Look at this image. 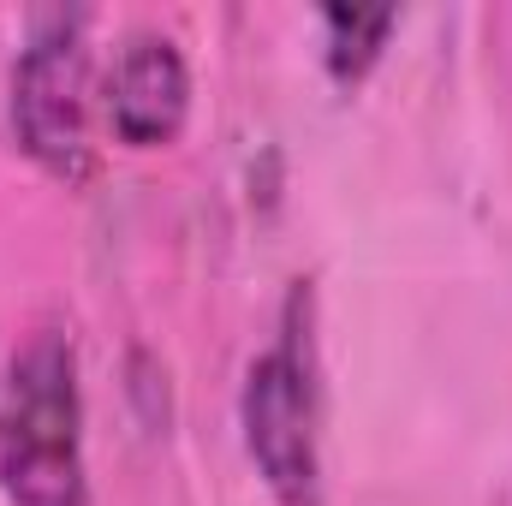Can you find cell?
I'll return each mask as SVG.
<instances>
[{
    "mask_svg": "<svg viewBox=\"0 0 512 506\" xmlns=\"http://www.w3.org/2000/svg\"><path fill=\"white\" fill-rule=\"evenodd\" d=\"M191 114V66L173 36L137 30L108 72V126L126 149H161L185 131Z\"/></svg>",
    "mask_w": 512,
    "mask_h": 506,
    "instance_id": "cell-4",
    "label": "cell"
},
{
    "mask_svg": "<svg viewBox=\"0 0 512 506\" xmlns=\"http://www.w3.org/2000/svg\"><path fill=\"white\" fill-rule=\"evenodd\" d=\"M0 489L12 506H90L78 352L60 328H36L6 370Z\"/></svg>",
    "mask_w": 512,
    "mask_h": 506,
    "instance_id": "cell-1",
    "label": "cell"
},
{
    "mask_svg": "<svg viewBox=\"0 0 512 506\" xmlns=\"http://www.w3.org/2000/svg\"><path fill=\"white\" fill-rule=\"evenodd\" d=\"M12 131L36 167H48L66 185L96 179V143H90V48L78 42V18H60V30L36 36L12 66Z\"/></svg>",
    "mask_w": 512,
    "mask_h": 506,
    "instance_id": "cell-3",
    "label": "cell"
},
{
    "mask_svg": "<svg viewBox=\"0 0 512 506\" xmlns=\"http://www.w3.org/2000/svg\"><path fill=\"white\" fill-rule=\"evenodd\" d=\"M239 423H245V453L256 477L280 506H322V399L310 346L298 340V322H286L280 346H268L245 376L239 393Z\"/></svg>",
    "mask_w": 512,
    "mask_h": 506,
    "instance_id": "cell-2",
    "label": "cell"
},
{
    "mask_svg": "<svg viewBox=\"0 0 512 506\" xmlns=\"http://www.w3.org/2000/svg\"><path fill=\"white\" fill-rule=\"evenodd\" d=\"M322 24H328V78L364 84L370 66L382 60L399 12L393 6H322Z\"/></svg>",
    "mask_w": 512,
    "mask_h": 506,
    "instance_id": "cell-5",
    "label": "cell"
}]
</instances>
